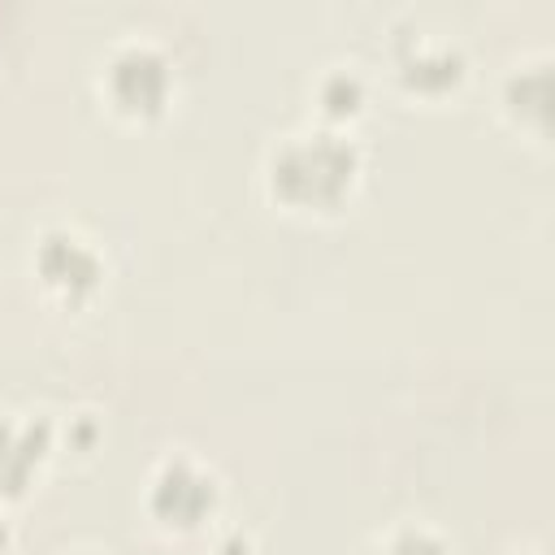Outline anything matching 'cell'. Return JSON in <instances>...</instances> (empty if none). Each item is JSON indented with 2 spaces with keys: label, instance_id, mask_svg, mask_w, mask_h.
<instances>
[{
  "label": "cell",
  "instance_id": "3",
  "mask_svg": "<svg viewBox=\"0 0 555 555\" xmlns=\"http://www.w3.org/2000/svg\"><path fill=\"white\" fill-rule=\"evenodd\" d=\"M204 507H212V481L182 460L165 464L152 486V512L165 525H195L204 516Z\"/></svg>",
  "mask_w": 555,
  "mask_h": 555
},
{
  "label": "cell",
  "instance_id": "5",
  "mask_svg": "<svg viewBox=\"0 0 555 555\" xmlns=\"http://www.w3.org/2000/svg\"><path fill=\"white\" fill-rule=\"evenodd\" d=\"M48 447V429L39 425H26V429H13V425H0V490L4 494H17L26 486V473L39 464Z\"/></svg>",
  "mask_w": 555,
  "mask_h": 555
},
{
  "label": "cell",
  "instance_id": "6",
  "mask_svg": "<svg viewBox=\"0 0 555 555\" xmlns=\"http://www.w3.org/2000/svg\"><path fill=\"white\" fill-rule=\"evenodd\" d=\"M373 555H442V546L429 538V533H416V529H403L395 533L390 542H382Z\"/></svg>",
  "mask_w": 555,
  "mask_h": 555
},
{
  "label": "cell",
  "instance_id": "7",
  "mask_svg": "<svg viewBox=\"0 0 555 555\" xmlns=\"http://www.w3.org/2000/svg\"><path fill=\"white\" fill-rule=\"evenodd\" d=\"M0 546H4V525H0Z\"/></svg>",
  "mask_w": 555,
  "mask_h": 555
},
{
  "label": "cell",
  "instance_id": "2",
  "mask_svg": "<svg viewBox=\"0 0 555 555\" xmlns=\"http://www.w3.org/2000/svg\"><path fill=\"white\" fill-rule=\"evenodd\" d=\"M169 91V69L152 48H121L108 65V95L126 113H152L160 108Z\"/></svg>",
  "mask_w": 555,
  "mask_h": 555
},
{
  "label": "cell",
  "instance_id": "4",
  "mask_svg": "<svg viewBox=\"0 0 555 555\" xmlns=\"http://www.w3.org/2000/svg\"><path fill=\"white\" fill-rule=\"evenodd\" d=\"M39 273H43L48 286H56L65 295H82V291L95 286L100 264L74 234H48L39 243Z\"/></svg>",
  "mask_w": 555,
  "mask_h": 555
},
{
  "label": "cell",
  "instance_id": "1",
  "mask_svg": "<svg viewBox=\"0 0 555 555\" xmlns=\"http://www.w3.org/2000/svg\"><path fill=\"white\" fill-rule=\"evenodd\" d=\"M356 178V147L338 134H304L291 139L273 156V195L295 208H325L334 204Z\"/></svg>",
  "mask_w": 555,
  "mask_h": 555
}]
</instances>
